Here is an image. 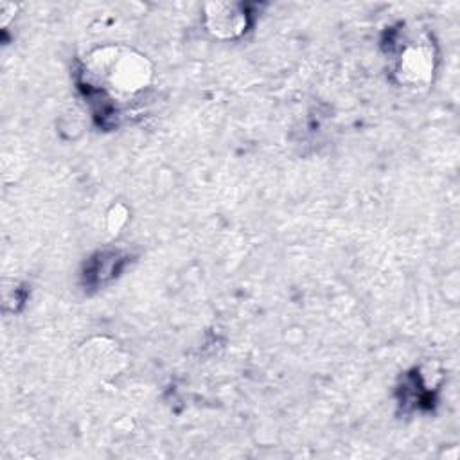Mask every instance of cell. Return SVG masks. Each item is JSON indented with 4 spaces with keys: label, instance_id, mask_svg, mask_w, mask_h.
<instances>
[{
    "label": "cell",
    "instance_id": "6da1fadb",
    "mask_svg": "<svg viewBox=\"0 0 460 460\" xmlns=\"http://www.w3.org/2000/svg\"><path fill=\"white\" fill-rule=\"evenodd\" d=\"M101 61V66L95 65V75H101L106 83L104 88L113 93H135L144 88L149 79V68L142 56H99L93 58Z\"/></svg>",
    "mask_w": 460,
    "mask_h": 460
},
{
    "label": "cell",
    "instance_id": "7a4b0ae2",
    "mask_svg": "<svg viewBox=\"0 0 460 460\" xmlns=\"http://www.w3.org/2000/svg\"><path fill=\"white\" fill-rule=\"evenodd\" d=\"M433 70V54L424 43L408 45L397 63V74L401 81L408 84H422L429 79Z\"/></svg>",
    "mask_w": 460,
    "mask_h": 460
},
{
    "label": "cell",
    "instance_id": "3957f363",
    "mask_svg": "<svg viewBox=\"0 0 460 460\" xmlns=\"http://www.w3.org/2000/svg\"><path fill=\"white\" fill-rule=\"evenodd\" d=\"M210 7L214 13L207 14V27L212 34L219 38H235L244 31L246 16L237 11V5L216 4Z\"/></svg>",
    "mask_w": 460,
    "mask_h": 460
}]
</instances>
